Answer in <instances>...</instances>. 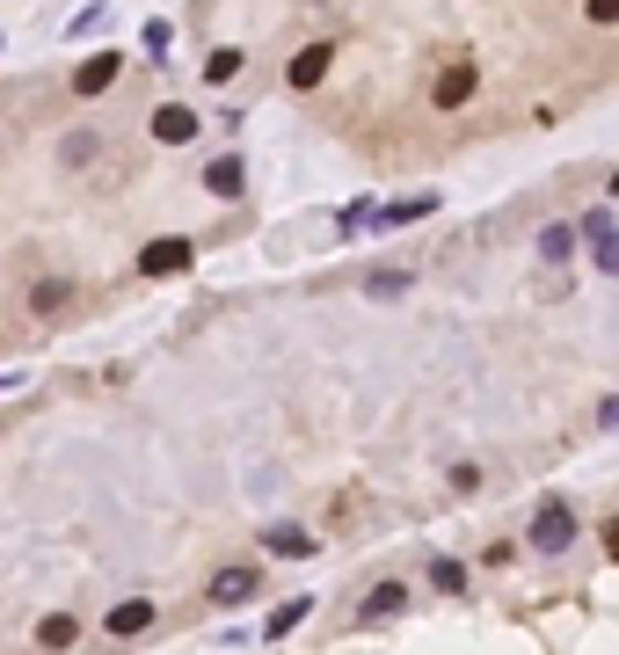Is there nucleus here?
<instances>
[{
	"label": "nucleus",
	"mask_w": 619,
	"mask_h": 655,
	"mask_svg": "<svg viewBox=\"0 0 619 655\" xmlns=\"http://www.w3.org/2000/svg\"><path fill=\"white\" fill-rule=\"evenodd\" d=\"M539 256L568 262V256H576V226H547V233H539Z\"/></svg>",
	"instance_id": "ddd939ff"
},
{
	"label": "nucleus",
	"mask_w": 619,
	"mask_h": 655,
	"mask_svg": "<svg viewBox=\"0 0 619 655\" xmlns=\"http://www.w3.org/2000/svg\"><path fill=\"white\" fill-rule=\"evenodd\" d=\"M430 583H438V590H466V569H460V561H430Z\"/></svg>",
	"instance_id": "aec40b11"
},
{
	"label": "nucleus",
	"mask_w": 619,
	"mask_h": 655,
	"mask_svg": "<svg viewBox=\"0 0 619 655\" xmlns=\"http://www.w3.org/2000/svg\"><path fill=\"white\" fill-rule=\"evenodd\" d=\"M394 612H401V583H379V590L365 597V620L379 626V620H394Z\"/></svg>",
	"instance_id": "f8f14e48"
},
{
	"label": "nucleus",
	"mask_w": 619,
	"mask_h": 655,
	"mask_svg": "<svg viewBox=\"0 0 619 655\" xmlns=\"http://www.w3.org/2000/svg\"><path fill=\"white\" fill-rule=\"evenodd\" d=\"M197 132H204V124H197V110H182V103H160V110H154V138H160V146H190Z\"/></svg>",
	"instance_id": "39448f33"
},
{
	"label": "nucleus",
	"mask_w": 619,
	"mask_h": 655,
	"mask_svg": "<svg viewBox=\"0 0 619 655\" xmlns=\"http://www.w3.org/2000/svg\"><path fill=\"white\" fill-rule=\"evenodd\" d=\"M306 612H314V604H306V597H292V604H277V612H270V620H263V634H270V641H284V634H292V626H300V620H306Z\"/></svg>",
	"instance_id": "9d476101"
},
{
	"label": "nucleus",
	"mask_w": 619,
	"mask_h": 655,
	"mask_svg": "<svg viewBox=\"0 0 619 655\" xmlns=\"http://www.w3.org/2000/svg\"><path fill=\"white\" fill-rule=\"evenodd\" d=\"M36 641H44V648H66V641H73V620H66V612H52V620L36 626Z\"/></svg>",
	"instance_id": "a211bd4d"
},
{
	"label": "nucleus",
	"mask_w": 619,
	"mask_h": 655,
	"mask_svg": "<svg viewBox=\"0 0 619 655\" xmlns=\"http://www.w3.org/2000/svg\"><path fill=\"white\" fill-rule=\"evenodd\" d=\"M190 256H197V248L182 241V233H168V241H146L139 248V270L146 277H176V270H190Z\"/></svg>",
	"instance_id": "f03ea898"
},
{
	"label": "nucleus",
	"mask_w": 619,
	"mask_h": 655,
	"mask_svg": "<svg viewBox=\"0 0 619 655\" xmlns=\"http://www.w3.org/2000/svg\"><path fill=\"white\" fill-rule=\"evenodd\" d=\"M590 22H619V0H590Z\"/></svg>",
	"instance_id": "b1692460"
},
{
	"label": "nucleus",
	"mask_w": 619,
	"mask_h": 655,
	"mask_svg": "<svg viewBox=\"0 0 619 655\" xmlns=\"http://www.w3.org/2000/svg\"><path fill=\"white\" fill-rule=\"evenodd\" d=\"M474 87H481V73L460 59V66H444V73H438V87H430V103H438V110H460V103H474Z\"/></svg>",
	"instance_id": "7ed1b4c3"
},
{
	"label": "nucleus",
	"mask_w": 619,
	"mask_h": 655,
	"mask_svg": "<svg viewBox=\"0 0 619 655\" xmlns=\"http://www.w3.org/2000/svg\"><path fill=\"white\" fill-rule=\"evenodd\" d=\"M233 73H241V52H233V44H219V52L204 59V81H212V87H227Z\"/></svg>",
	"instance_id": "4468645a"
},
{
	"label": "nucleus",
	"mask_w": 619,
	"mask_h": 655,
	"mask_svg": "<svg viewBox=\"0 0 619 655\" xmlns=\"http://www.w3.org/2000/svg\"><path fill=\"white\" fill-rule=\"evenodd\" d=\"M598 415H605V430H619V394H612V401H605V408H598Z\"/></svg>",
	"instance_id": "393cba45"
},
{
	"label": "nucleus",
	"mask_w": 619,
	"mask_h": 655,
	"mask_svg": "<svg viewBox=\"0 0 619 655\" xmlns=\"http://www.w3.org/2000/svg\"><path fill=\"white\" fill-rule=\"evenodd\" d=\"M605 553H612V561H619V518L605 524Z\"/></svg>",
	"instance_id": "a878e982"
},
{
	"label": "nucleus",
	"mask_w": 619,
	"mask_h": 655,
	"mask_svg": "<svg viewBox=\"0 0 619 655\" xmlns=\"http://www.w3.org/2000/svg\"><path fill=\"white\" fill-rule=\"evenodd\" d=\"M328 66H336V44H306V52L292 59V87H321Z\"/></svg>",
	"instance_id": "423d86ee"
},
{
	"label": "nucleus",
	"mask_w": 619,
	"mask_h": 655,
	"mask_svg": "<svg viewBox=\"0 0 619 655\" xmlns=\"http://www.w3.org/2000/svg\"><path fill=\"white\" fill-rule=\"evenodd\" d=\"M124 73V59L117 52H95V59H81L73 66V95H109V81Z\"/></svg>",
	"instance_id": "20e7f679"
},
{
	"label": "nucleus",
	"mask_w": 619,
	"mask_h": 655,
	"mask_svg": "<svg viewBox=\"0 0 619 655\" xmlns=\"http://www.w3.org/2000/svg\"><path fill=\"white\" fill-rule=\"evenodd\" d=\"M371 219H379V211H371V205H350V211H343V233H350V241H357V233H365Z\"/></svg>",
	"instance_id": "412c9836"
},
{
	"label": "nucleus",
	"mask_w": 619,
	"mask_h": 655,
	"mask_svg": "<svg viewBox=\"0 0 619 655\" xmlns=\"http://www.w3.org/2000/svg\"><path fill=\"white\" fill-rule=\"evenodd\" d=\"M95 160V132H66V168H88Z\"/></svg>",
	"instance_id": "f3484780"
},
{
	"label": "nucleus",
	"mask_w": 619,
	"mask_h": 655,
	"mask_svg": "<svg viewBox=\"0 0 619 655\" xmlns=\"http://www.w3.org/2000/svg\"><path fill=\"white\" fill-rule=\"evenodd\" d=\"M241 183H248V175H241V160H233V154H219L212 168H204V190H212V197H241Z\"/></svg>",
	"instance_id": "6e6552de"
},
{
	"label": "nucleus",
	"mask_w": 619,
	"mask_h": 655,
	"mask_svg": "<svg viewBox=\"0 0 619 655\" xmlns=\"http://www.w3.org/2000/svg\"><path fill=\"white\" fill-rule=\"evenodd\" d=\"M146 626H154V604H146V597H124L117 612H109V634H117V641L146 634Z\"/></svg>",
	"instance_id": "0eeeda50"
},
{
	"label": "nucleus",
	"mask_w": 619,
	"mask_h": 655,
	"mask_svg": "<svg viewBox=\"0 0 619 655\" xmlns=\"http://www.w3.org/2000/svg\"><path fill=\"white\" fill-rule=\"evenodd\" d=\"M59 299H66V284H36V292H30V306H36V313H52Z\"/></svg>",
	"instance_id": "5701e85b"
},
{
	"label": "nucleus",
	"mask_w": 619,
	"mask_h": 655,
	"mask_svg": "<svg viewBox=\"0 0 619 655\" xmlns=\"http://www.w3.org/2000/svg\"><path fill=\"white\" fill-rule=\"evenodd\" d=\"M590 241H598V270H605V277H619V233L605 226V233H590Z\"/></svg>",
	"instance_id": "6ab92c4d"
},
{
	"label": "nucleus",
	"mask_w": 619,
	"mask_h": 655,
	"mask_svg": "<svg viewBox=\"0 0 619 655\" xmlns=\"http://www.w3.org/2000/svg\"><path fill=\"white\" fill-rule=\"evenodd\" d=\"M532 547L539 553H568L576 547V510H568V502H539V510H532Z\"/></svg>",
	"instance_id": "f257e3e1"
},
{
	"label": "nucleus",
	"mask_w": 619,
	"mask_h": 655,
	"mask_svg": "<svg viewBox=\"0 0 619 655\" xmlns=\"http://www.w3.org/2000/svg\"><path fill=\"white\" fill-rule=\"evenodd\" d=\"M365 292H371V299H401V292H408V270H371Z\"/></svg>",
	"instance_id": "2eb2a0df"
},
{
	"label": "nucleus",
	"mask_w": 619,
	"mask_h": 655,
	"mask_svg": "<svg viewBox=\"0 0 619 655\" xmlns=\"http://www.w3.org/2000/svg\"><path fill=\"white\" fill-rule=\"evenodd\" d=\"M168 37H176V30H168V22H160V15H154V22H146V52H154V59H160V52H168Z\"/></svg>",
	"instance_id": "4be33fe9"
},
{
	"label": "nucleus",
	"mask_w": 619,
	"mask_h": 655,
	"mask_svg": "<svg viewBox=\"0 0 619 655\" xmlns=\"http://www.w3.org/2000/svg\"><path fill=\"white\" fill-rule=\"evenodd\" d=\"M248 590H255V569H219V583H212V597L219 604H241Z\"/></svg>",
	"instance_id": "1a4fd4ad"
},
{
	"label": "nucleus",
	"mask_w": 619,
	"mask_h": 655,
	"mask_svg": "<svg viewBox=\"0 0 619 655\" xmlns=\"http://www.w3.org/2000/svg\"><path fill=\"white\" fill-rule=\"evenodd\" d=\"M612 197H619V175H612Z\"/></svg>",
	"instance_id": "bb28decb"
},
{
	"label": "nucleus",
	"mask_w": 619,
	"mask_h": 655,
	"mask_svg": "<svg viewBox=\"0 0 619 655\" xmlns=\"http://www.w3.org/2000/svg\"><path fill=\"white\" fill-rule=\"evenodd\" d=\"M430 211H438V197H408V205H387L379 219H387V226H408V219H430Z\"/></svg>",
	"instance_id": "dca6fc26"
},
{
	"label": "nucleus",
	"mask_w": 619,
	"mask_h": 655,
	"mask_svg": "<svg viewBox=\"0 0 619 655\" xmlns=\"http://www.w3.org/2000/svg\"><path fill=\"white\" fill-rule=\"evenodd\" d=\"M263 547H270V553H292V561H300V553H314V539H306L300 524H277V532H263Z\"/></svg>",
	"instance_id": "9b49d317"
}]
</instances>
